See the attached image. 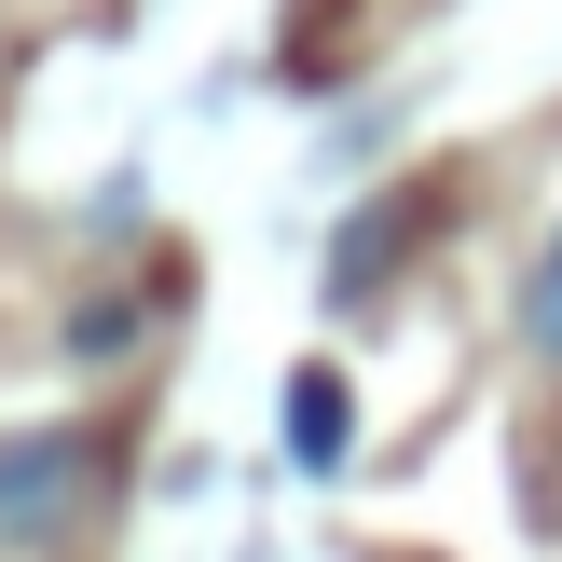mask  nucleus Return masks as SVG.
Returning a JSON list of instances; mask_svg holds the SVG:
<instances>
[{
    "mask_svg": "<svg viewBox=\"0 0 562 562\" xmlns=\"http://www.w3.org/2000/svg\"><path fill=\"white\" fill-rule=\"evenodd\" d=\"M82 508H97V439H82V426H27V439H0V549H55V536H82Z\"/></svg>",
    "mask_w": 562,
    "mask_h": 562,
    "instance_id": "nucleus-1",
    "label": "nucleus"
},
{
    "mask_svg": "<svg viewBox=\"0 0 562 562\" xmlns=\"http://www.w3.org/2000/svg\"><path fill=\"white\" fill-rule=\"evenodd\" d=\"M289 453L302 467H344V384H329V371L289 384Z\"/></svg>",
    "mask_w": 562,
    "mask_h": 562,
    "instance_id": "nucleus-2",
    "label": "nucleus"
},
{
    "mask_svg": "<svg viewBox=\"0 0 562 562\" xmlns=\"http://www.w3.org/2000/svg\"><path fill=\"white\" fill-rule=\"evenodd\" d=\"M521 344L562 371V220H549V247H536V274H521Z\"/></svg>",
    "mask_w": 562,
    "mask_h": 562,
    "instance_id": "nucleus-3",
    "label": "nucleus"
}]
</instances>
